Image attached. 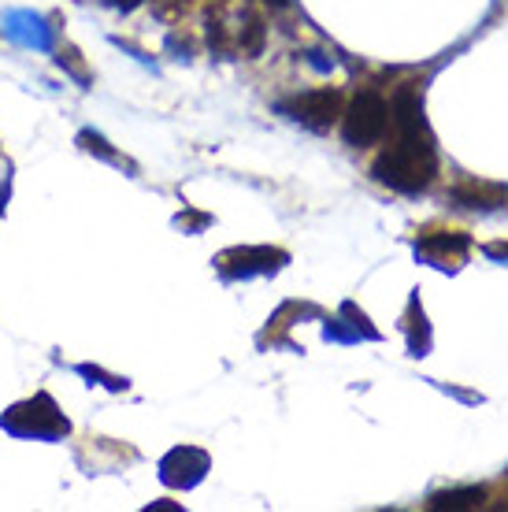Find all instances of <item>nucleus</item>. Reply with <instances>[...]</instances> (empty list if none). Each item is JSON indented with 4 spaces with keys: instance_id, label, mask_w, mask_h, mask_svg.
<instances>
[{
    "instance_id": "f257e3e1",
    "label": "nucleus",
    "mask_w": 508,
    "mask_h": 512,
    "mask_svg": "<svg viewBox=\"0 0 508 512\" xmlns=\"http://www.w3.org/2000/svg\"><path fill=\"white\" fill-rule=\"evenodd\" d=\"M390 123L397 127V138L386 153L375 160V179L390 190L420 193L438 175V153L434 134L423 119V97L412 86H401L390 104Z\"/></svg>"
},
{
    "instance_id": "f03ea898",
    "label": "nucleus",
    "mask_w": 508,
    "mask_h": 512,
    "mask_svg": "<svg viewBox=\"0 0 508 512\" xmlns=\"http://www.w3.org/2000/svg\"><path fill=\"white\" fill-rule=\"evenodd\" d=\"M386 127H390V101L379 90H360L342 112V134L356 149L382 141Z\"/></svg>"
},
{
    "instance_id": "7ed1b4c3",
    "label": "nucleus",
    "mask_w": 508,
    "mask_h": 512,
    "mask_svg": "<svg viewBox=\"0 0 508 512\" xmlns=\"http://www.w3.org/2000/svg\"><path fill=\"white\" fill-rule=\"evenodd\" d=\"M0 427H8L12 435H23V438H60L71 431V423L60 416V409L52 405L49 394H38L34 401H23L12 412H4Z\"/></svg>"
},
{
    "instance_id": "20e7f679",
    "label": "nucleus",
    "mask_w": 508,
    "mask_h": 512,
    "mask_svg": "<svg viewBox=\"0 0 508 512\" xmlns=\"http://www.w3.org/2000/svg\"><path fill=\"white\" fill-rule=\"evenodd\" d=\"M286 112L293 119H301L308 127H331L342 119V93L334 90V86H319V90H308V93H297L290 104H286Z\"/></svg>"
},
{
    "instance_id": "39448f33",
    "label": "nucleus",
    "mask_w": 508,
    "mask_h": 512,
    "mask_svg": "<svg viewBox=\"0 0 508 512\" xmlns=\"http://www.w3.org/2000/svg\"><path fill=\"white\" fill-rule=\"evenodd\" d=\"M453 197H457L464 208H494L505 201V190L501 186H479V182H460L457 190H453Z\"/></svg>"
},
{
    "instance_id": "423d86ee",
    "label": "nucleus",
    "mask_w": 508,
    "mask_h": 512,
    "mask_svg": "<svg viewBox=\"0 0 508 512\" xmlns=\"http://www.w3.org/2000/svg\"><path fill=\"white\" fill-rule=\"evenodd\" d=\"M486 501L483 487H468V490H445V494H434L431 505L434 509H479Z\"/></svg>"
},
{
    "instance_id": "0eeeda50",
    "label": "nucleus",
    "mask_w": 508,
    "mask_h": 512,
    "mask_svg": "<svg viewBox=\"0 0 508 512\" xmlns=\"http://www.w3.org/2000/svg\"><path fill=\"white\" fill-rule=\"evenodd\" d=\"M260 45H264V23H260L256 15H245V26L238 30V49H242L245 56H256Z\"/></svg>"
},
{
    "instance_id": "6e6552de",
    "label": "nucleus",
    "mask_w": 508,
    "mask_h": 512,
    "mask_svg": "<svg viewBox=\"0 0 508 512\" xmlns=\"http://www.w3.org/2000/svg\"><path fill=\"white\" fill-rule=\"evenodd\" d=\"M71 67V71H75L78 78H82V82H89V75H86V67L78 64V52L75 49H67V52H60V67Z\"/></svg>"
},
{
    "instance_id": "1a4fd4ad",
    "label": "nucleus",
    "mask_w": 508,
    "mask_h": 512,
    "mask_svg": "<svg viewBox=\"0 0 508 512\" xmlns=\"http://www.w3.org/2000/svg\"><path fill=\"white\" fill-rule=\"evenodd\" d=\"M138 4H141V0H115V8H127V12H130V8H138Z\"/></svg>"
},
{
    "instance_id": "9d476101",
    "label": "nucleus",
    "mask_w": 508,
    "mask_h": 512,
    "mask_svg": "<svg viewBox=\"0 0 508 512\" xmlns=\"http://www.w3.org/2000/svg\"><path fill=\"white\" fill-rule=\"evenodd\" d=\"M267 4H275V8H286V4H290V0H267Z\"/></svg>"
}]
</instances>
